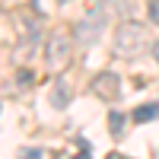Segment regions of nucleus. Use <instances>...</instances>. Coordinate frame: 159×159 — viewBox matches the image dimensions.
Here are the masks:
<instances>
[{
  "mask_svg": "<svg viewBox=\"0 0 159 159\" xmlns=\"http://www.w3.org/2000/svg\"><path fill=\"white\" fill-rule=\"evenodd\" d=\"M70 83L67 80H54V86H51V105H54V108H64V105L70 102Z\"/></svg>",
  "mask_w": 159,
  "mask_h": 159,
  "instance_id": "nucleus-5",
  "label": "nucleus"
},
{
  "mask_svg": "<svg viewBox=\"0 0 159 159\" xmlns=\"http://www.w3.org/2000/svg\"><path fill=\"white\" fill-rule=\"evenodd\" d=\"M153 57H156V64H159V42H153Z\"/></svg>",
  "mask_w": 159,
  "mask_h": 159,
  "instance_id": "nucleus-11",
  "label": "nucleus"
},
{
  "mask_svg": "<svg viewBox=\"0 0 159 159\" xmlns=\"http://www.w3.org/2000/svg\"><path fill=\"white\" fill-rule=\"evenodd\" d=\"M19 156H45V150H32V147H22Z\"/></svg>",
  "mask_w": 159,
  "mask_h": 159,
  "instance_id": "nucleus-10",
  "label": "nucleus"
},
{
  "mask_svg": "<svg viewBox=\"0 0 159 159\" xmlns=\"http://www.w3.org/2000/svg\"><path fill=\"white\" fill-rule=\"evenodd\" d=\"M108 127H111L115 137H121V134H124V115H121V111H111V115H108Z\"/></svg>",
  "mask_w": 159,
  "mask_h": 159,
  "instance_id": "nucleus-7",
  "label": "nucleus"
},
{
  "mask_svg": "<svg viewBox=\"0 0 159 159\" xmlns=\"http://www.w3.org/2000/svg\"><path fill=\"white\" fill-rule=\"evenodd\" d=\"M143 48H147V29L140 22H121L115 29V57L134 61Z\"/></svg>",
  "mask_w": 159,
  "mask_h": 159,
  "instance_id": "nucleus-2",
  "label": "nucleus"
},
{
  "mask_svg": "<svg viewBox=\"0 0 159 159\" xmlns=\"http://www.w3.org/2000/svg\"><path fill=\"white\" fill-rule=\"evenodd\" d=\"M16 80H19V86L25 89V86H32V80H35V76H32V70H19V73H16Z\"/></svg>",
  "mask_w": 159,
  "mask_h": 159,
  "instance_id": "nucleus-8",
  "label": "nucleus"
},
{
  "mask_svg": "<svg viewBox=\"0 0 159 159\" xmlns=\"http://www.w3.org/2000/svg\"><path fill=\"white\" fill-rule=\"evenodd\" d=\"M61 3H70V0H61Z\"/></svg>",
  "mask_w": 159,
  "mask_h": 159,
  "instance_id": "nucleus-12",
  "label": "nucleus"
},
{
  "mask_svg": "<svg viewBox=\"0 0 159 159\" xmlns=\"http://www.w3.org/2000/svg\"><path fill=\"white\" fill-rule=\"evenodd\" d=\"M156 118H159V105H156V102H147V105H140V108L134 111V121H137V124L156 121Z\"/></svg>",
  "mask_w": 159,
  "mask_h": 159,
  "instance_id": "nucleus-6",
  "label": "nucleus"
},
{
  "mask_svg": "<svg viewBox=\"0 0 159 159\" xmlns=\"http://www.w3.org/2000/svg\"><path fill=\"white\" fill-rule=\"evenodd\" d=\"M73 64V42L67 32H51L48 45H45V70L51 76L67 73V67Z\"/></svg>",
  "mask_w": 159,
  "mask_h": 159,
  "instance_id": "nucleus-1",
  "label": "nucleus"
},
{
  "mask_svg": "<svg viewBox=\"0 0 159 159\" xmlns=\"http://www.w3.org/2000/svg\"><path fill=\"white\" fill-rule=\"evenodd\" d=\"M147 7H150V19H153V22L159 25V0H150Z\"/></svg>",
  "mask_w": 159,
  "mask_h": 159,
  "instance_id": "nucleus-9",
  "label": "nucleus"
},
{
  "mask_svg": "<svg viewBox=\"0 0 159 159\" xmlns=\"http://www.w3.org/2000/svg\"><path fill=\"white\" fill-rule=\"evenodd\" d=\"M89 89H92V96H96V99H102V102H115L118 96H121V76L111 73V70H102V73L89 83Z\"/></svg>",
  "mask_w": 159,
  "mask_h": 159,
  "instance_id": "nucleus-4",
  "label": "nucleus"
},
{
  "mask_svg": "<svg viewBox=\"0 0 159 159\" xmlns=\"http://www.w3.org/2000/svg\"><path fill=\"white\" fill-rule=\"evenodd\" d=\"M105 22H108V16H105V3L96 0V3L89 7V16L73 25V38L80 45H96L99 35H102V29H105Z\"/></svg>",
  "mask_w": 159,
  "mask_h": 159,
  "instance_id": "nucleus-3",
  "label": "nucleus"
}]
</instances>
